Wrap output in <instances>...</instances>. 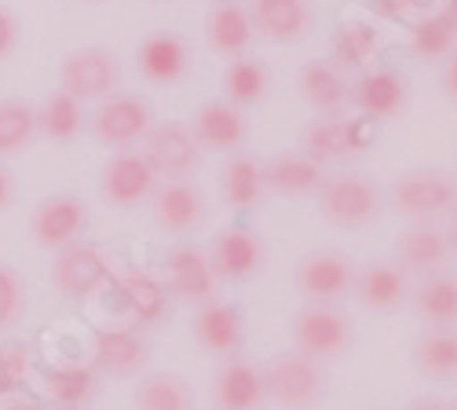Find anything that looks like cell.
Instances as JSON below:
<instances>
[{
	"label": "cell",
	"mask_w": 457,
	"mask_h": 410,
	"mask_svg": "<svg viewBox=\"0 0 457 410\" xmlns=\"http://www.w3.org/2000/svg\"><path fill=\"white\" fill-rule=\"evenodd\" d=\"M319 202V213L326 223L340 231H359V228H370L373 220H380L385 213V191L366 176V172H355V169H340V172H326L322 188L315 195Z\"/></svg>",
	"instance_id": "cell-1"
},
{
	"label": "cell",
	"mask_w": 457,
	"mask_h": 410,
	"mask_svg": "<svg viewBox=\"0 0 457 410\" xmlns=\"http://www.w3.org/2000/svg\"><path fill=\"white\" fill-rule=\"evenodd\" d=\"M385 202L410 223H443L457 205V176L443 169H406L392 180Z\"/></svg>",
	"instance_id": "cell-2"
},
{
	"label": "cell",
	"mask_w": 457,
	"mask_h": 410,
	"mask_svg": "<svg viewBox=\"0 0 457 410\" xmlns=\"http://www.w3.org/2000/svg\"><path fill=\"white\" fill-rule=\"evenodd\" d=\"M263 381H268V403L282 410H315L329 389L326 363L303 356L296 348L278 352L263 366Z\"/></svg>",
	"instance_id": "cell-3"
},
{
	"label": "cell",
	"mask_w": 457,
	"mask_h": 410,
	"mask_svg": "<svg viewBox=\"0 0 457 410\" xmlns=\"http://www.w3.org/2000/svg\"><path fill=\"white\" fill-rule=\"evenodd\" d=\"M355 345V326L340 305H303L293 315V348L319 363L348 356Z\"/></svg>",
	"instance_id": "cell-4"
},
{
	"label": "cell",
	"mask_w": 457,
	"mask_h": 410,
	"mask_svg": "<svg viewBox=\"0 0 457 410\" xmlns=\"http://www.w3.org/2000/svg\"><path fill=\"white\" fill-rule=\"evenodd\" d=\"M370 125L366 118H348V114H319L312 125L300 132V155H308L322 169L345 165L359 158L370 146Z\"/></svg>",
	"instance_id": "cell-5"
},
{
	"label": "cell",
	"mask_w": 457,
	"mask_h": 410,
	"mask_svg": "<svg viewBox=\"0 0 457 410\" xmlns=\"http://www.w3.org/2000/svg\"><path fill=\"white\" fill-rule=\"evenodd\" d=\"M355 260L337 249H315L296 260V293L308 305H345L355 289Z\"/></svg>",
	"instance_id": "cell-6"
},
{
	"label": "cell",
	"mask_w": 457,
	"mask_h": 410,
	"mask_svg": "<svg viewBox=\"0 0 457 410\" xmlns=\"http://www.w3.org/2000/svg\"><path fill=\"white\" fill-rule=\"evenodd\" d=\"M154 129V110L143 96L132 92H113L99 99V110L92 114V132L103 146L113 151H132L136 143L146 139V132Z\"/></svg>",
	"instance_id": "cell-7"
},
{
	"label": "cell",
	"mask_w": 457,
	"mask_h": 410,
	"mask_svg": "<svg viewBox=\"0 0 457 410\" xmlns=\"http://www.w3.org/2000/svg\"><path fill=\"white\" fill-rule=\"evenodd\" d=\"M143 158L158 180H190L202 169V146L187 121H162L146 132Z\"/></svg>",
	"instance_id": "cell-8"
},
{
	"label": "cell",
	"mask_w": 457,
	"mask_h": 410,
	"mask_svg": "<svg viewBox=\"0 0 457 410\" xmlns=\"http://www.w3.org/2000/svg\"><path fill=\"white\" fill-rule=\"evenodd\" d=\"M113 264L99 246L88 242H73L66 249H59L55 260V289L70 301H88V297L103 293L106 286H113Z\"/></svg>",
	"instance_id": "cell-9"
},
{
	"label": "cell",
	"mask_w": 457,
	"mask_h": 410,
	"mask_svg": "<svg viewBox=\"0 0 457 410\" xmlns=\"http://www.w3.org/2000/svg\"><path fill=\"white\" fill-rule=\"evenodd\" d=\"M59 81H62V92H70L78 103L106 99L121 85V66L103 48H81V52H70L62 59Z\"/></svg>",
	"instance_id": "cell-10"
},
{
	"label": "cell",
	"mask_w": 457,
	"mask_h": 410,
	"mask_svg": "<svg viewBox=\"0 0 457 410\" xmlns=\"http://www.w3.org/2000/svg\"><path fill=\"white\" fill-rule=\"evenodd\" d=\"M154 191H158V176L146 165L143 151H113V158L103 165L99 195L110 205L132 209V205H143L146 198H154Z\"/></svg>",
	"instance_id": "cell-11"
},
{
	"label": "cell",
	"mask_w": 457,
	"mask_h": 410,
	"mask_svg": "<svg viewBox=\"0 0 457 410\" xmlns=\"http://www.w3.org/2000/svg\"><path fill=\"white\" fill-rule=\"evenodd\" d=\"M263 260H268V249H263V238L249 223H235V228L220 231L209 249V264L220 282H245L260 275Z\"/></svg>",
	"instance_id": "cell-12"
},
{
	"label": "cell",
	"mask_w": 457,
	"mask_h": 410,
	"mask_svg": "<svg viewBox=\"0 0 457 410\" xmlns=\"http://www.w3.org/2000/svg\"><path fill=\"white\" fill-rule=\"evenodd\" d=\"M395 264L417 282V279H428L450 268V242L443 223H410V228L395 238Z\"/></svg>",
	"instance_id": "cell-13"
},
{
	"label": "cell",
	"mask_w": 457,
	"mask_h": 410,
	"mask_svg": "<svg viewBox=\"0 0 457 410\" xmlns=\"http://www.w3.org/2000/svg\"><path fill=\"white\" fill-rule=\"evenodd\" d=\"M352 106L366 121H392L410 106V78L399 70H366L352 81Z\"/></svg>",
	"instance_id": "cell-14"
},
{
	"label": "cell",
	"mask_w": 457,
	"mask_h": 410,
	"mask_svg": "<svg viewBox=\"0 0 457 410\" xmlns=\"http://www.w3.org/2000/svg\"><path fill=\"white\" fill-rule=\"evenodd\" d=\"M195 341L216 359H235L242 352V345H245L242 308L235 301H223V297H212V301L198 305V312H195Z\"/></svg>",
	"instance_id": "cell-15"
},
{
	"label": "cell",
	"mask_w": 457,
	"mask_h": 410,
	"mask_svg": "<svg viewBox=\"0 0 457 410\" xmlns=\"http://www.w3.org/2000/svg\"><path fill=\"white\" fill-rule=\"evenodd\" d=\"M413 279L395 264V260H373L362 272H355V289L352 297L373 315H392L410 305Z\"/></svg>",
	"instance_id": "cell-16"
},
{
	"label": "cell",
	"mask_w": 457,
	"mask_h": 410,
	"mask_svg": "<svg viewBox=\"0 0 457 410\" xmlns=\"http://www.w3.org/2000/svg\"><path fill=\"white\" fill-rule=\"evenodd\" d=\"M33 238L45 249H66L73 242H81L85 228H88V205L73 195H52L33 209Z\"/></svg>",
	"instance_id": "cell-17"
},
{
	"label": "cell",
	"mask_w": 457,
	"mask_h": 410,
	"mask_svg": "<svg viewBox=\"0 0 457 410\" xmlns=\"http://www.w3.org/2000/svg\"><path fill=\"white\" fill-rule=\"evenodd\" d=\"M245 12L253 22V33L275 45H296L315 26L312 0H253Z\"/></svg>",
	"instance_id": "cell-18"
},
{
	"label": "cell",
	"mask_w": 457,
	"mask_h": 410,
	"mask_svg": "<svg viewBox=\"0 0 457 410\" xmlns=\"http://www.w3.org/2000/svg\"><path fill=\"white\" fill-rule=\"evenodd\" d=\"M212 399H216V410H263L268 406L263 366H256L242 356L223 359L212 378Z\"/></svg>",
	"instance_id": "cell-19"
},
{
	"label": "cell",
	"mask_w": 457,
	"mask_h": 410,
	"mask_svg": "<svg viewBox=\"0 0 457 410\" xmlns=\"http://www.w3.org/2000/svg\"><path fill=\"white\" fill-rule=\"evenodd\" d=\"M165 286H169V293H176L187 305H205L216 297L220 279L209 264L205 249L176 246V249H169V260H165Z\"/></svg>",
	"instance_id": "cell-20"
},
{
	"label": "cell",
	"mask_w": 457,
	"mask_h": 410,
	"mask_svg": "<svg viewBox=\"0 0 457 410\" xmlns=\"http://www.w3.org/2000/svg\"><path fill=\"white\" fill-rule=\"evenodd\" d=\"M209 216V202L195 180H165L154 191V220L169 235L198 231Z\"/></svg>",
	"instance_id": "cell-21"
},
{
	"label": "cell",
	"mask_w": 457,
	"mask_h": 410,
	"mask_svg": "<svg viewBox=\"0 0 457 410\" xmlns=\"http://www.w3.org/2000/svg\"><path fill=\"white\" fill-rule=\"evenodd\" d=\"M113 293L129 326H154L169 312V286L154 272H125L121 279H113Z\"/></svg>",
	"instance_id": "cell-22"
},
{
	"label": "cell",
	"mask_w": 457,
	"mask_h": 410,
	"mask_svg": "<svg viewBox=\"0 0 457 410\" xmlns=\"http://www.w3.org/2000/svg\"><path fill=\"white\" fill-rule=\"evenodd\" d=\"M96 366L110 378H136L150 359V345L139 326H106L96 333Z\"/></svg>",
	"instance_id": "cell-23"
},
{
	"label": "cell",
	"mask_w": 457,
	"mask_h": 410,
	"mask_svg": "<svg viewBox=\"0 0 457 410\" xmlns=\"http://www.w3.org/2000/svg\"><path fill=\"white\" fill-rule=\"evenodd\" d=\"M202 151H220V155H235L245 143V118L235 103L227 99H209L195 110V121H190Z\"/></svg>",
	"instance_id": "cell-24"
},
{
	"label": "cell",
	"mask_w": 457,
	"mask_h": 410,
	"mask_svg": "<svg viewBox=\"0 0 457 410\" xmlns=\"http://www.w3.org/2000/svg\"><path fill=\"white\" fill-rule=\"evenodd\" d=\"M220 195L223 202L231 205L235 213H253L263 205L268 198V180H263V162L245 155V151H235L227 155V162L220 165Z\"/></svg>",
	"instance_id": "cell-25"
},
{
	"label": "cell",
	"mask_w": 457,
	"mask_h": 410,
	"mask_svg": "<svg viewBox=\"0 0 457 410\" xmlns=\"http://www.w3.org/2000/svg\"><path fill=\"white\" fill-rule=\"evenodd\" d=\"M300 96L315 114H345L352 106V81L337 63L315 59L300 70Z\"/></svg>",
	"instance_id": "cell-26"
},
{
	"label": "cell",
	"mask_w": 457,
	"mask_h": 410,
	"mask_svg": "<svg viewBox=\"0 0 457 410\" xmlns=\"http://www.w3.org/2000/svg\"><path fill=\"white\" fill-rule=\"evenodd\" d=\"M406 308L425 322V330H457V275L439 272L417 279Z\"/></svg>",
	"instance_id": "cell-27"
},
{
	"label": "cell",
	"mask_w": 457,
	"mask_h": 410,
	"mask_svg": "<svg viewBox=\"0 0 457 410\" xmlns=\"http://www.w3.org/2000/svg\"><path fill=\"white\" fill-rule=\"evenodd\" d=\"M263 180H268V191H275V195L315 198L322 180H326V169L319 162H312L308 155L286 151V155H275V158L263 162Z\"/></svg>",
	"instance_id": "cell-28"
},
{
	"label": "cell",
	"mask_w": 457,
	"mask_h": 410,
	"mask_svg": "<svg viewBox=\"0 0 457 410\" xmlns=\"http://www.w3.org/2000/svg\"><path fill=\"white\" fill-rule=\"evenodd\" d=\"M136 59H139L143 78L154 81V85H176L187 73V63H190L187 45L179 41L176 33H150L146 41L139 45Z\"/></svg>",
	"instance_id": "cell-29"
},
{
	"label": "cell",
	"mask_w": 457,
	"mask_h": 410,
	"mask_svg": "<svg viewBox=\"0 0 457 410\" xmlns=\"http://www.w3.org/2000/svg\"><path fill=\"white\" fill-rule=\"evenodd\" d=\"M205 37H209V48L220 52V55H245V48L253 45V22H249V12L235 0L227 4H216L205 19Z\"/></svg>",
	"instance_id": "cell-30"
},
{
	"label": "cell",
	"mask_w": 457,
	"mask_h": 410,
	"mask_svg": "<svg viewBox=\"0 0 457 410\" xmlns=\"http://www.w3.org/2000/svg\"><path fill=\"white\" fill-rule=\"evenodd\" d=\"M413 366L428 381H457V330H425L413 341Z\"/></svg>",
	"instance_id": "cell-31"
},
{
	"label": "cell",
	"mask_w": 457,
	"mask_h": 410,
	"mask_svg": "<svg viewBox=\"0 0 457 410\" xmlns=\"http://www.w3.org/2000/svg\"><path fill=\"white\" fill-rule=\"evenodd\" d=\"M271 88V73L260 59L253 55H235L223 70V92H227V103H235L238 110L242 106H256L263 103Z\"/></svg>",
	"instance_id": "cell-32"
},
{
	"label": "cell",
	"mask_w": 457,
	"mask_h": 410,
	"mask_svg": "<svg viewBox=\"0 0 457 410\" xmlns=\"http://www.w3.org/2000/svg\"><path fill=\"white\" fill-rule=\"evenodd\" d=\"M45 392H48L52 403L62 406V410H85V403L96 396V370H92V366H81V363L48 366Z\"/></svg>",
	"instance_id": "cell-33"
},
{
	"label": "cell",
	"mask_w": 457,
	"mask_h": 410,
	"mask_svg": "<svg viewBox=\"0 0 457 410\" xmlns=\"http://www.w3.org/2000/svg\"><path fill=\"white\" fill-rule=\"evenodd\" d=\"M132 399L136 410H195L190 385L179 374H143Z\"/></svg>",
	"instance_id": "cell-34"
},
{
	"label": "cell",
	"mask_w": 457,
	"mask_h": 410,
	"mask_svg": "<svg viewBox=\"0 0 457 410\" xmlns=\"http://www.w3.org/2000/svg\"><path fill=\"white\" fill-rule=\"evenodd\" d=\"M81 121H85L81 103L73 99L70 92H62V88H55L52 96H45L41 110H37V129H41L48 139H59V143L78 136L81 132Z\"/></svg>",
	"instance_id": "cell-35"
},
{
	"label": "cell",
	"mask_w": 457,
	"mask_h": 410,
	"mask_svg": "<svg viewBox=\"0 0 457 410\" xmlns=\"http://www.w3.org/2000/svg\"><path fill=\"white\" fill-rule=\"evenodd\" d=\"M410 48H413V55H421L428 63L432 59H446L457 48V29L446 22L443 12L421 15L413 22V29H410Z\"/></svg>",
	"instance_id": "cell-36"
},
{
	"label": "cell",
	"mask_w": 457,
	"mask_h": 410,
	"mask_svg": "<svg viewBox=\"0 0 457 410\" xmlns=\"http://www.w3.org/2000/svg\"><path fill=\"white\" fill-rule=\"evenodd\" d=\"M377 29L362 19H348V22H340L337 37H333V63L345 70V66H362L373 52H377Z\"/></svg>",
	"instance_id": "cell-37"
},
{
	"label": "cell",
	"mask_w": 457,
	"mask_h": 410,
	"mask_svg": "<svg viewBox=\"0 0 457 410\" xmlns=\"http://www.w3.org/2000/svg\"><path fill=\"white\" fill-rule=\"evenodd\" d=\"M37 132V110L19 99L0 103V155H19Z\"/></svg>",
	"instance_id": "cell-38"
},
{
	"label": "cell",
	"mask_w": 457,
	"mask_h": 410,
	"mask_svg": "<svg viewBox=\"0 0 457 410\" xmlns=\"http://www.w3.org/2000/svg\"><path fill=\"white\" fill-rule=\"evenodd\" d=\"M33 366V356L26 345H0V399H8L15 392H22L26 374Z\"/></svg>",
	"instance_id": "cell-39"
},
{
	"label": "cell",
	"mask_w": 457,
	"mask_h": 410,
	"mask_svg": "<svg viewBox=\"0 0 457 410\" xmlns=\"http://www.w3.org/2000/svg\"><path fill=\"white\" fill-rule=\"evenodd\" d=\"M26 312V282L12 264H0V330H12Z\"/></svg>",
	"instance_id": "cell-40"
},
{
	"label": "cell",
	"mask_w": 457,
	"mask_h": 410,
	"mask_svg": "<svg viewBox=\"0 0 457 410\" xmlns=\"http://www.w3.org/2000/svg\"><path fill=\"white\" fill-rule=\"evenodd\" d=\"M377 15L385 19H395V22H410L417 12L428 8V0H370Z\"/></svg>",
	"instance_id": "cell-41"
},
{
	"label": "cell",
	"mask_w": 457,
	"mask_h": 410,
	"mask_svg": "<svg viewBox=\"0 0 457 410\" xmlns=\"http://www.w3.org/2000/svg\"><path fill=\"white\" fill-rule=\"evenodd\" d=\"M439 88H443V96L457 106V48L443 59V70H439Z\"/></svg>",
	"instance_id": "cell-42"
},
{
	"label": "cell",
	"mask_w": 457,
	"mask_h": 410,
	"mask_svg": "<svg viewBox=\"0 0 457 410\" xmlns=\"http://www.w3.org/2000/svg\"><path fill=\"white\" fill-rule=\"evenodd\" d=\"M15 33H19L15 15H12L8 8H0V59H4V55L15 48Z\"/></svg>",
	"instance_id": "cell-43"
},
{
	"label": "cell",
	"mask_w": 457,
	"mask_h": 410,
	"mask_svg": "<svg viewBox=\"0 0 457 410\" xmlns=\"http://www.w3.org/2000/svg\"><path fill=\"white\" fill-rule=\"evenodd\" d=\"M0 410H41V403L29 399V396H22V392H15V396H8V399H0Z\"/></svg>",
	"instance_id": "cell-44"
},
{
	"label": "cell",
	"mask_w": 457,
	"mask_h": 410,
	"mask_svg": "<svg viewBox=\"0 0 457 410\" xmlns=\"http://www.w3.org/2000/svg\"><path fill=\"white\" fill-rule=\"evenodd\" d=\"M443 231H446V242H450V253H453V260H457V205H453V213L443 220Z\"/></svg>",
	"instance_id": "cell-45"
},
{
	"label": "cell",
	"mask_w": 457,
	"mask_h": 410,
	"mask_svg": "<svg viewBox=\"0 0 457 410\" xmlns=\"http://www.w3.org/2000/svg\"><path fill=\"white\" fill-rule=\"evenodd\" d=\"M12 172L4 169V165H0V209H8V202H12Z\"/></svg>",
	"instance_id": "cell-46"
},
{
	"label": "cell",
	"mask_w": 457,
	"mask_h": 410,
	"mask_svg": "<svg viewBox=\"0 0 457 410\" xmlns=\"http://www.w3.org/2000/svg\"><path fill=\"white\" fill-rule=\"evenodd\" d=\"M406 410H450V403H443V399H432V396H421V399H413Z\"/></svg>",
	"instance_id": "cell-47"
},
{
	"label": "cell",
	"mask_w": 457,
	"mask_h": 410,
	"mask_svg": "<svg viewBox=\"0 0 457 410\" xmlns=\"http://www.w3.org/2000/svg\"><path fill=\"white\" fill-rule=\"evenodd\" d=\"M443 15H446V22L457 29V0H446V8H443Z\"/></svg>",
	"instance_id": "cell-48"
},
{
	"label": "cell",
	"mask_w": 457,
	"mask_h": 410,
	"mask_svg": "<svg viewBox=\"0 0 457 410\" xmlns=\"http://www.w3.org/2000/svg\"><path fill=\"white\" fill-rule=\"evenodd\" d=\"M212 4H227V0H212Z\"/></svg>",
	"instance_id": "cell-49"
},
{
	"label": "cell",
	"mask_w": 457,
	"mask_h": 410,
	"mask_svg": "<svg viewBox=\"0 0 457 410\" xmlns=\"http://www.w3.org/2000/svg\"><path fill=\"white\" fill-rule=\"evenodd\" d=\"M450 410H457V399H453V403H450Z\"/></svg>",
	"instance_id": "cell-50"
},
{
	"label": "cell",
	"mask_w": 457,
	"mask_h": 410,
	"mask_svg": "<svg viewBox=\"0 0 457 410\" xmlns=\"http://www.w3.org/2000/svg\"><path fill=\"white\" fill-rule=\"evenodd\" d=\"M59 410H62V406H59Z\"/></svg>",
	"instance_id": "cell-51"
}]
</instances>
